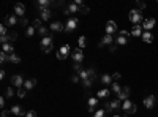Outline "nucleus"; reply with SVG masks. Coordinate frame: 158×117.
Instances as JSON below:
<instances>
[{
    "label": "nucleus",
    "instance_id": "obj_1",
    "mask_svg": "<svg viewBox=\"0 0 158 117\" xmlns=\"http://www.w3.org/2000/svg\"><path fill=\"white\" fill-rule=\"evenodd\" d=\"M106 111V114H111L114 111H119V109H122V101L119 98H115V100H111V101H106V105L105 108H103Z\"/></svg>",
    "mask_w": 158,
    "mask_h": 117
},
{
    "label": "nucleus",
    "instance_id": "obj_2",
    "mask_svg": "<svg viewBox=\"0 0 158 117\" xmlns=\"http://www.w3.org/2000/svg\"><path fill=\"white\" fill-rule=\"evenodd\" d=\"M40 47H41V51H43L44 54H49V52L52 51V47H54L52 35H49V37H44L43 40H41V43H40Z\"/></svg>",
    "mask_w": 158,
    "mask_h": 117
},
{
    "label": "nucleus",
    "instance_id": "obj_3",
    "mask_svg": "<svg viewBox=\"0 0 158 117\" xmlns=\"http://www.w3.org/2000/svg\"><path fill=\"white\" fill-rule=\"evenodd\" d=\"M128 19L131 21V22L134 24V25H139L141 22H144V16H142V11H139V10H131L128 13Z\"/></svg>",
    "mask_w": 158,
    "mask_h": 117
},
{
    "label": "nucleus",
    "instance_id": "obj_4",
    "mask_svg": "<svg viewBox=\"0 0 158 117\" xmlns=\"http://www.w3.org/2000/svg\"><path fill=\"white\" fill-rule=\"evenodd\" d=\"M122 109L125 111V114H136V111H138V106H136L133 101L125 100V101L122 103Z\"/></svg>",
    "mask_w": 158,
    "mask_h": 117
},
{
    "label": "nucleus",
    "instance_id": "obj_5",
    "mask_svg": "<svg viewBox=\"0 0 158 117\" xmlns=\"http://www.w3.org/2000/svg\"><path fill=\"white\" fill-rule=\"evenodd\" d=\"M70 52H71L70 44H63V46H62L60 49L57 51V59H59V60H65L68 56H70Z\"/></svg>",
    "mask_w": 158,
    "mask_h": 117
},
{
    "label": "nucleus",
    "instance_id": "obj_6",
    "mask_svg": "<svg viewBox=\"0 0 158 117\" xmlns=\"http://www.w3.org/2000/svg\"><path fill=\"white\" fill-rule=\"evenodd\" d=\"M78 24H79L78 18H70V19L66 21V24H65V32H66V33H71V32L78 27Z\"/></svg>",
    "mask_w": 158,
    "mask_h": 117
},
{
    "label": "nucleus",
    "instance_id": "obj_7",
    "mask_svg": "<svg viewBox=\"0 0 158 117\" xmlns=\"http://www.w3.org/2000/svg\"><path fill=\"white\" fill-rule=\"evenodd\" d=\"M71 57H73V63H81L82 65V62H84V52H82L81 47H78V49L73 51Z\"/></svg>",
    "mask_w": 158,
    "mask_h": 117
},
{
    "label": "nucleus",
    "instance_id": "obj_8",
    "mask_svg": "<svg viewBox=\"0 0 158 117\" xmlns=\"http://www.w3.org/2000/svg\"><path fill=\"white\" fill-rule=\"evenodd\" d=\"M97 106H98V98L97 97H87V109H89V112L95 114Z\"/></svg>",
    "mask_w": 158,
    "mask_h": 117
},
{
    "label": "nucleus",
    "instance_id": "obj_9",
    "mask_svg": "<svg viewBox=\"0 0 158 117\" xmlns=\"http://www.w3.org/2000/svg\"><path fill=\"white\" fill-rule=\"evenodd\" d=\"M24 82H25V78L22 76V74H15V76H11V84L21 89V87H24Z\"/></svg>",
    "mask_w": 158,
    "mask_h": 117
},
{
    "label": "nucleus",
    "instance_id": "obj_10",
    "mask_svg": "<svg viewBox=\"0 0 158 117\" xmlns=\"http://www.w3.org/2000/svg\"><path fill=\"white\" fill-rule=\"evenodd\" d=\"M114 43H115V38H114L112 35H105V37L101 38V41L98 43V47H105L106 44L111 46V44H114Z\"/></svg>",
    "mask_w": 158,
    "mask_h": 117
},
{
    "label": "nucleus",
    "instance_id": "obj_11",
    "mask_svg": "<svg viewBox=\"0 0 158 117\" xmlns=\"http://www.w3.org/2000/svg\"><path fill=\"white\" fill-rule=\"evenodd\" d=\"M115 32H119L117 24H115L114 21H108V24H106V35H112L114 37Z\"/></svg>",
    "mask_w": 158,
    "mask_h": 117
},
{
    "label": "nucleus",
    "instance_id": "obj_12",
    "mask_svg": "<svg viewBox=\"0 0 158 117\" xmlns=\"http://www.w3.org/2000/svg\"><path fill=\"white\" fill-rule=\"evenodd\" d=\"M10 111H11V114H15L16 117H25V114H27L22 109V106H19V105H13Z\"/></svg>",
    "mask_w": 158,
    "mask_h": 117
},
{
    "label": "nucleus",
    "instance_id": "obj_13",
    "mask_svg": "<svg viewBox=\"0 0 158 117\" xmlns=\"http://www.w3.org/2000/svg\"><path fill=\"white\" fill-rule=\"evenodd\" d=\"M155 105H156V97L155 95H149V97L144 98V106H146L147 109H152Z\"/></svg>",
    "mask_w": 158,
    "mask_h": 117
},
{
    "label": "nucleus",
    "instance_id": "obj_14",
    "mask_svg": "<svg viewBox=\"0 0 158 117\" xmlns=\"http://www.w3.org/2000/svg\"><path fill=\"white\" fill-rule=\"evenodd\" d=\"M51 5H52L51 0H38V2H35V8H38V11H41V10L49 8Z\"/></svg>",
    "mask_w": 158,
    "mask_h": 117
},
{
    "label": "nucleus",
    "instance_id": "obj_15",
    "mask_svg": "<svg viewBox=\"0 0 158 117\" xmlns=\"http://www.w3.org/2000/svg\"><path fill=\"white\" fill-rule=\"evenodd\" d=\"M19 24V21H18V16L16 15H8V16H6L5 18V25L6 27H13V25H18Z\"/></svg>",
    "mask_w": 158,
    "mask_h": 117
},
{
    "label": "nucleus",
    "instance_id": "obj_16",
    "mask_svg": "<svg viewBox=\"0 0 158 117\" xmlns=\"http://www.w3.org/2000/svg\"><path fill=\"white\" fill-rule=\"evenodd\" d=\"M71 13H79V5L78 3H70V5H68L66 6V8H65V11H63V15H66V16H70L71 15Z\"/></svg>",
    "mask_w": 158,
    "mask_h": 117
},
{
    "label": "nucleus",
    "instance_id": "obj_17",
    "mask_svg": "<svg viewBox=\"0 0 158 117\" xmlns=\"http://www.w3.org/2000/svg\"><path fill=\"white\" fill-rule=\"evenodd\" d=\"M142 27L146 29V32H150L155 27V19L153 18H147V19H144V22H142Z\"/></svg>",
    "mask_w": 158,
    "mask_h": 117
},
{
    "label": "nucleus",
    "instance_id": "obj_18",
    "mask_svg": "<svg viewBox=\"0 0 158 117\" xmlns=\"http://www.w3.org/2000/svg\"><path fill=\"white\" fill-rule=\"evenodd\" d=\"M35 86H37V79L35 78H29V79H25V82H24V89L27 92L32 90V89H35Z\"/></svg>",
    "mask_w": 158,
    "mask_h": 117
},
{
    "label": "nucleus",
    "instance_id": "obj_19",
    "mask_svg": "<svg viewBox=\"0 0 158 117\" xmlns=\"http://www.w3.org/2000/svg\"><path fill=\"white\" fill-rule=\"evenodd\" d=\"M128 97H130V87H122V90H120V93L117 95V98L120 100V101H125V100H128Z\"/></svg>",
    "mask_w": 158,
    "mask_h": 117
},
{
    "label": "nucleus",
    "instance_id": "obj_20",
    "mask_svg": "<svg viewBox=\"0 0 158 117\" xmlns=\"http://www.w3.org/2000/svg\"><path fill=\"white\" fill-rule=\"evenodd\" d=\"M15 15L19 16V18H24V15H25V6L22 3H16L15 5Z\"/></svg>",
    "mask_w": 158,
    "mask_h": 117
},
{
    "label": "nucleus",
    "instance_id": "obj_21",
    "mask_svg": "<svg viewBox=\"0 0 158 117\" xmlns=\"http://www.w3.org/2000/svg\"><path fill=\"white\" fill-rule=\"evenodd\" d=\"M49 29H51L52 32H65V25L62 24V22H52V24L49 25Z\"/></svg>",
    "mask_w": 158,
    "mask_h": 117
},
{
    "label": "nucleus",
    "instance_id": "obj_22",
    "mask_svg": "<svg viewBox=\"0 0 158 117\" xmlns=\"http://www.w3.org/2000/svg\"><path fill=\"white\" fill-rule=\"evenodd\" d=\"M109 95H111V89H101V90H98V93H97V98L105 100V98L109 97Z\"/></svg>",
    "mask_w": 158,
    "mask_h": 117
},
{
    "label": "nucleus",
    "instance_id": "obj_23",
    "mask_svg": "<svg viewBox=\"0 0 158 117\" xmlns=\"http://www.w3.org/2000/svg\"><path fill=\"white\" fill-rule=\"evenodd\" d=\"M100 81H101V84L111 87V84H112V76H111V74H103V76L100 78Z\"/></svg>",
    "mask_w": 158,
    "mask_h": 117
},
{
    "label": "nucleus",
    "instance_id": "obj_24",
    "mask_svg": "<svg viewBox=\"0 0 158 117\" xmlns=\"http://www.w3.org/2000/svg\"><path fill=\"white\" fill-rule=\"evenodd\" d=\"M2 52L8 54V56H11V54H15V47H13V44H11V43L2 44Z\"/></svg>",
    "mask_w": 158,
    "mask_h": 117
},
{
    "label": "nucleus",
    "instance_id": "obj_25",
    "mask_svg": "<svg viewBox=\"0 0 158 117\" xmlns=\"http://www.w3.org/2000/svg\"><path fill=\"white\" fill-rule=\"evenodd\" d=\"M51 11H49V8H46V10H41L40 11V19L41 21H49L51 19Z\"/></svg>",
    "mask_w": 158,
    "mask_h": 117
},
{
    "label": "nucleus",
    "instance_id": "obj_26",
    "mask_svg": "<svg viewBox=\"0 0 158 117\" xmlns=\"http://www.w3.org/2000/svg\"><path fill=\"white\" fill-rule=\"evenodd\" d=\"M142 25H133L131 29V37H142Z\"/></svg>",
    "mask_w": 158,
    "mask_h": 117
},
{
    "label": "nucleus",
    "instance_id": "obj_27",
    "mask_svg": "<svg viewBox=\"0 0 158 117\" xmlns=\"http://www.w3.org/2000/svg\"><path fill=\"white\" fill-rule=\"evenodd\" d=\"M141 38H142L144 43H152V41H153V35H152L150 32H144Z\"/></svg>",
    "mask_w": 158,
    "mask_h": 117
},
{
    "label": "nucleus",
    "instance_id": "obj_28",
    "mask_svg": "<svg viewBox=\"0 0 158 117\" xmlns=\"http://www.w3.org/2000/svg\"><path fill=\"white\" fill-rule=\"evenodd\" d=\"M128 43V38H125V37H117V38H115V44H117V46H125Z\"/></svg>",
    "mask_w": 158,
    "mask_h": 117
},
{
    "label": "nucleus",
    "instance_id": "obj_29",
    "mask_svg": "<svg viewBox=\"0 0 158 117\" xmlns=\"http://www.w3.org/2000/svg\"><path fill=\"white\" fill-rule=\"evenodd\" d=\"M97 81V79H93V78H90V79H85V81H82V86H84V89H90L92 86H93V82Z\"/></svg>",
    "mask_w": 158,
    "mask_h": 117
},
{
    "label": "nucleus",
    "instance_id": "obj_30",
    "mask_svg": "<svg viewBox=\"0 0 158 117\" xmlns=\"http://www.w3.org/2000/svg\"><path fill=\"white\" fill-rule=\"evenodd\" d=\"M109 89H111V92H114V93H120V90H122V87H120V84H117V82H112V84H111V87H109Z\"/></svg>",
    "mask_w": 158,
    "mask_h": 117
},
{
    "label": "nucleus",
    "instance_id": "obj_31",
    "mask_svg": "<svg viewBox=\"0 0 158 117\" xmlns=\"http://www.w3.org/2000/svg\"><path fill=\"white\" fill-rule=\"evenodd\" d=\"M8 62H10V63H19L21 57L18 56V54H11V56H8Z\"/></svg>",
    "mask_w": 158,
    "mask_h": 117
},
{
    "label": "nucleus",
    "instance_id": "obj_32",
    "mask_svg": "<svg viewBox=\"0 0 158 117\" xmlns=\"http://www.w3.org/2000/svg\"><path fill=\"white\" fill-rule=\"evenodd\" d=\"M33 35H35V27H33V25H29V27H27V29H25V37H33Z\"/></svg>",
    "mask_w": 158,
    "mask_h": 117
},
{
    "label": "nucleus",
    "instance_id": "obj_33",
    "mask_svg": "<svg viewBox=\"0 0 158 117\" xmlns=\"http://www.w3.org/2000/svg\"><path fill=\"white\" fill-rule=\"evenodd\" d=\"M38 33H40V35L43 37V38H44V37H49V33H47V27H46V25H41L40 29H38Z\"/></svg>",
    "mask_w": 158,
    "mask_h": 117
},
{
    "label": "nucleus",
    "instance_id": "obj_34",
    "mask_svg": "<svg viewBox=\"0 0 158 117\" xmlns=\"http://www.w3.org/2000/svg\"><path fill=\"white\" fill-rule=\"evenodd\" d=\"M73 70H74V73H76V74H79L82 70H84V68H82L81 63H73Z\"/></svg>",
    "mask_w": 158,
    "mask_h": 117
},
{
    "label": "nucleus",
    "instance_id": "obj_35",
    "mask_svg": "<svg viewBox=\"0 0 158 117\" xmlns=\"http://www.w3.org/2000/svg\"><path fill=\"white\" fill-rule=\"evenodd\" d=\"M78 43H79V47L82 49V47H85V44H87V38H85V37H79Z\"/></svg>",
    "mask_w": 158,
    "mask_h": 117
},
{
    "label": "nucleus",
    "instance_id": "obj_36",
    "mask_svg": "<svg viewBox=\"0 0 158 117\" xmlns=\"http://www.w3.org/2000/svg\"><path fill=\"white\" fill-rule=\"evenodd\" d=\"M93 117H106V111L105 109H97L93 114Z\"/></svg>",
    "mask_w": 158,
    "mask_h": 117
},
{
    "label": "nucleus",
    "instance_id": "obj_37",
    "mask_svg": "<svg viewBox=\"0 0 158 117\" xmlns=\"http://www.w3.org/2000/svg\"><path fill=\"white\" fill-rule=\"evenodd\" d=\"M6 35H8V27L3 24L2 27H0V37H6Z\"/></svg>",
    "mask_w": 158,
    "mask_h": 117
},
{
    "label": "nucleus",
    "instance_id": "obj_38",
    "mask_svg": "<svg viewBox=\"0 0 158 117\" xmlns=\"http://www.w3.org/2000/svg\"><path fill=\"white\" fill-rule=\"evenodd\" d=\"M13 95H15V89L8 87V89H6V90H5V97H6V98H11Z\"/></svg>",
    "mask_w": 158,
    "mask_h": 117
},
{
    "label": "nucleus",
    "instance_id": "obj_39",
    "mask_svg": "<svg viewBox=\"0 0 158 117\" xmlns=\"http://www.w3.org/2000/svg\"><path fill=\"white\" fill-rule=\"evenodd\" d=\"M89 11H90V8H89L87 5H81L79 6V13H82V15H87Z\"/></svg>",
    "mask_w": 158,
    "mask_h": 117
},
{
    "label": "nucleus",
    "instance_id": "obj_40",
    "mask_svg": "<svg viewBox=\"0 0 158 117\" xmlns=\"http://www.w3.org/2000/svg\"><path fill=\"white\" fill-rule=\"evenodd\" d=\"M25 95H27V90H25V89H24V87H21V89H18V97H19V98H24V97H25Z\"/></svg>",
    "mask_w": 158,
    "mask_h": 117
},
{
    "label": "nucleus",
    "instance_id": "obj_41",
    "mask_svg": "<svg viewBox=\"0 0 158 117\" xmlns=\"http://www.w3.org/2000/svg\"><path fill=\"white\" fill-rule=\"evenodd\" d=\"M32 25H33V27H35V29L38 30V29H40V27H41V19H40V18H38V19H33V22H32Z\"/></svg>",
    "mask_w": 158,
    "mask_h": 117
},
{
    "label": "nucleus",
    "instance_id": "obj_42",
    "mask_svg": "<svg viewBox=\"0 0 158 117\" xmlns=\"http://www.w3.org/2000/svg\"><path fill=\"white\" fill-rule=\"evenodd\" d=\"M119 35H120V37H125V38H128L130 35H131V32H128V30H125V29H123V30H120V32H119Z\"/></svg>",
    "mask_w": 158,
    "mask_h": 117
},
{
    "label": "nucleus",
    "instance_id": "obj_43",
    "mask_svg": "<svg viewBox=\"0 0 158 117\" xmlns=\"http://www.w3.org/2000/svg\"><path fill=\"white\" fill-rule=\"evenodd\" d=\"M136 6H138V10H139V11H142L144 8H146V3L141 2V0H138V2H136Z\"/></svg>",
    "mask_w": 158,
    "mask_h": 117
},
{
    "label": "nucleus",
    "instance_id": "obj_44",
    "mask_svg": "<svg viewBox=\"0 0 158 117\" xmlns=\"http://www.w3.org/2000/svg\"><path fill=\"white\" fill-rule=\"evenodd\" d=\"M16 33L15 32H11V33H8V40H10V43H13V41H16Z\"/></svg>",
    "mask_w": 158,
    "mask_h": 117
},
{
    "label": "nucleus",
    "instance_id": "obj_45",
    "mask_svg": "<svg viewBox=\"0 0 158 117\" xmlns=\"http://www.w3.org/2000/svg\"><path fill=\"white\" fill-rule=\"evenodd\" d=\"M0 62H8V54L0 52Z\"/></svg>",
    "mask_w": 158,
    "mask_h": 117
},
{
    "label": "nucleus",
    "instance_id": "obj_46",
    "mask_svg": "<svg viewBox=\"0 0 158 117\" xmlns=\"http://www.w3.org/2000/svg\"><path fill=\"white\" fill-rule=\"evenodd\" d=\"M19 24L22 25V27H29V25H27V24H29V21H27L25 18H21V19H19Z\"/></svg>",
    "mask_w": 158,
    "mask_h": 117
},
{
    "label": "nucleus",
    "instance_id": "obj_47",
    "mask_svg": "<svg viewBox=\"0 0 158 117\" xmlns=\"http://www.w3.org/2000/svg\"><path fill=\"white\" fill-rule=\"evenodd\" d=\"M79 74H73V76H71V82H73V84H78V82H79Z\"/></svg>",
    "mask_w": 158,
    "mask_h": 117
},
{
    "label": "nucleus",
    "instance_id": "obj_48",
    "mask_svg": "<svg viewBox=\"0 0 158 117\" xmlns=\"http://www.w3.org/2000/svg\"><path fill=\"white\" fill-rule=\"evenodd\" d=\"M120 78H122V74H120V73H114V74H112V81H114V82H117Z\"/></svg>",
    "mask_w": 158,
    "mask_h": 117
},
{
    "label": "nucleus",
    "instance_id": "obj_49",
    "mask_svg": "<svg viewBox=\"0 0 158 117\" xmlns=\"http://www.w3.org/2000/svg\"><path fill=\"white\" fill-rule=\"evenodd\" d=\"M108 51H109V52H115V51H117V44H115V43L111 44V46L108 47Z\"/></svg>",
    "mask_w": 158,
    "mask_h": 117
},
{
    "label": "nucleus",
    "instance_id": "obj_50",
    "mask_svg": "<svg viewBox=\"0 0 158 117\" xmlns=\"http://www.w3.org/2000/svg\"><path fill=\"white\" fill-rule=\"evenodd\" d=\"M25 117H37V112L35 111H29V112L25 114Z\"/></svg>",
    "mask_w": 158,
    "mask_h": 117
},
{
    "label": "nucleus",
    "instance_id": "obj_51",
    "mask_svg": "<svg viewBox=\"0 0 158 117\" xmlns=\"http://www.w3.org/2000/svg\"><path fill=\"white\" fill-rule=\"evenodd\" d=\"M11 114V111H6V109H3V111H2V117H8Z\"/></svg>",
    "mask_w": 158,
    "mask_h": 117
},
{
    "label": "nucleus",
    "instance_id": "obj_52",
    "mask_svg": "<svg viewBox=\"0 0 158 117\" xmlns=\"http://www.w3.org/2000/svg\"><path fill=\"white\" fill-rule=\"evenodd\" d=\"M0 106H2V108L5 106V97H2V98H0Z\"/></svg>",
    "mask_w": 158,
    "mask_h": 117
},
{
    "label": "nucleus",
    "instance_id": "obj_53",
    "mask_svg": "<svg viewBox=\"0 0 158 117\" xmlns=\"http://www.w3.org/2000/svg\"><path fill=\"white\" fill-rule=\"evenodd\" d=\"M5 74H6V73H5V70L0 71V79H3V78H5Z\"/></svg>",
    "mask_w": 158,
    "mask_h": 117
},
{
    "label": "nucleus",
    "instance_id": "obj_54",
    "mask_svg": "<svg viewBox=\"0 0 158 117\" xmlns=\"http://www.w3.org/2000/svg\"><path fill=\"white\" fill-rule=\"evenodd\" d=\"M114 117H120V115H114Z\"/></svg>",
    "mask_w": 158,
    "mask_h": 117
},
{
    "label": "nucleus",
    "instance_id": "obj_55",
    "mask_svg": "<svg viewBox=\"0 0 158 117\" xmlns=\"http://www.w3.org/2000/svg\"><path fill=\"white\" fill-rule=\"evenodd\" d=\"M156 103H158V98H156Z\"/></svg>",
    "mask_w": 158,
    "mask_h": 117
}]
</instances>
